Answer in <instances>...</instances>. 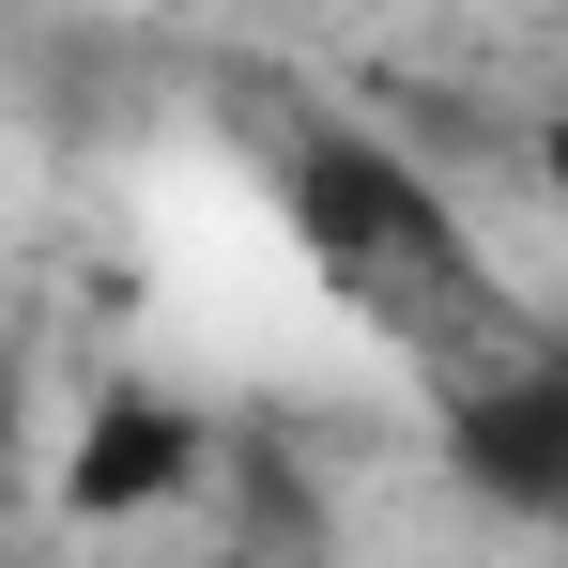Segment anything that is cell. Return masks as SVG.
Wrapping results in <instances>:
<instances>
[{"instance_id":"cell-2","label":"cell","mask_w":568,"mask_h":568,"mask_svg":"<svg viewBox=\"0 0 568 568\" xmlns=\"http://www.w3.org/2000/svg\"><path fill=\"white\" fill-rule=\"evenodd\" d=\"M415 399H430V446H446V476H462L476 507L568 538V354H554V323L523 354H491V369L415 384Z\"/></svg>"},{"instance_id":"cell-7","label":"cell","mask_w":568,"mask_h":568,"mask_svg":"<svg viewBox=\"0 0 568 568\" xmlns=\"http://www.w3.org/2000/svg\"><path fill=\"white\" fill-rule=\"evenodd\" d=\"M185 568H231V554H185Z\"/></svg>"},{"instance_id":"cell-6","label":"cell","mask_w":568,"mask_h":568,"mask_svg":"<svg viewBox=\"0 0 568 568\" xmlns=\"http://www.w3.org/2000/svg\"><path fill=\"white\" fill-rule=\"evenodd\" d=\"M554 354H568V307H554Z\"/></svg>"},{"instance_id":"cell-4","label":"cell","mask_w":568,"mask_h":568,"mask_svg":"<svg viewBox=\"0 0 568 568\" xmlns=\"http://www.w3.org/2000/svg\"><path fill=\"white\" fill-rule=\"evenodd\" d=\"M323 554V507H307V462L277 430H231V568H307Z\"/></svg>"},{"instance_id":"cell-5","label":"cell","mask_w":568,"mask_h":568,"mask_svg":"<svg viewBox=\"0 0 568 568\" xmlns=\"http://www.w3.org/2000/svg\"><path fill=\"white\" fill-rule=\"evenodd\" d=\"M538 185L568 200V108H554V123H538Z\"/></svg>"},{"instance_id":"cell-1","label":"cell","mask_w":568,"mask_h":568,"mask_svg":"<svg viewBox=\"0 0 568 568\" xmlns=\"http://www.w3.org/2000/svg\"><path fill=\"white\" fill-rule=\"evenodd\" d=\"M277 231H292V262L323 277V307H354L415 384L491 369V354L538 338V307L491 277L476 215L430 185L384 123H307V139H292L277 154Z\"/></svg>"},{"instance_id":"cell-3","label":"cell","mask_w":568,"mask_h":568,"mask_svg":"<svg viewBox=\"0 0 568 568\" xmlns=\"http://www.w3.org/2000/svg\"><path fill=\"white\" fill-rule=\"evenodd\" d=\"M215 462H231V446L200 430L185 399H154V384H108L93 415H78V446H62V507H78V523H154V507H185Z\"/></svg>"}]
</instances>
